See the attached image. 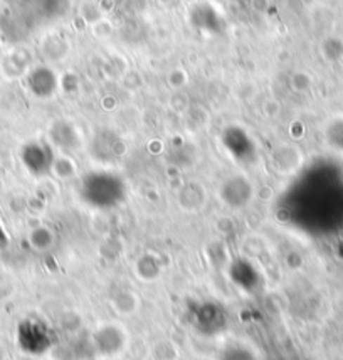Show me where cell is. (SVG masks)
<instances>
[{
  "label": "cell",
  "mask_w": 343,
  "mask_h": 360,
  "mask_svg": "<svg viewBox=\"0 0 343 360\" xmlns=\"http://www.w3.org/2000/svg\"><path fill=\"white\" fill-rule=\"evenodd\" d=\"M83 194L89 204L110 207L119 202L123 195L122 180L111 174H93L86 179Z\"/></svg>",
  "instance_id": "obj_1"
},
{
  "label": "cell",
  "mask_w": 343,
  "mask_h": 360,
  "mask_svg": "<svg viewBox=\"0 0 343 360\" xmlns=\"http://www.w3.org/2000/svg\"><path fill=\"white\" fill-rule=\"evenodd\" d=\"M22 160L32 174L42 175L53 167V152L42 143H29L22 152Z\"/></svg>",
  "instance_id": "obj_2"
},
{
  "label": "cell",
  "mask_w": 343,
  "mask_h": 360,
  "mask_svg": "<svg viewBox=\"0 0 343 360\" xmlns=\"http://www.w3.org/2000/svg\"><path fill=\"white\" fill-rule=\"evenodd\" d=\"M7 246V234L4 231V227L0 226V248H6Z\"/></svg>",
  "instance_id": "obj_4"
},
{
  "label": "cell",
  "mask_w": 343,
  "mask_h": 360,
  "mask_svg": "<svg viewBox=\"0 0 343 360\" xmlns=\"http://www.w3.org/2000/svg\"><path fill=\"white\" fill-rule=\"evenodd\" d=\"M29 86H31L32 93L39 98H47L56 91L58 86V81L53 71L47 70V68H37L32 71L31 78H29Z\"/></svg>",
  "instance_id": "obj_3"
}]
</instances>
